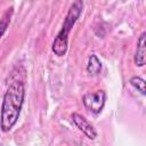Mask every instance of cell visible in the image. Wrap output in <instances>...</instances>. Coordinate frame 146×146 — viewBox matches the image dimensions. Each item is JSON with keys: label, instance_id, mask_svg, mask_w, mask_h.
I'll return each instance as SVG.
<instances>
[{"label": "cell", "instance_id": "52a82bcc", "mask_svg": "<svg viewBox=\"0 0 146 146\" xmlns=\"http://www.w3.org/2000/svg\"><path fill=\"white\" fill-rule=\"evenodd\" d=\"M11 15H13V8L10 7L9 9H7L5 11V14L2 15V17L0 18V39L2 38V35L5 34V32L7 31V29L9 26Z\"/></svg>", "mask_w": 146, "mask_h": 146}, {"label": "cell", "instance_id": "8992f818", "mask_svg": "<svg viewBox=\"0 0 146 146\" xmlns=\"http://www.w3.org/2000/svg\"><path fill=\"white\" fill-rule=\"evenodd\" d=\"M102 71V62L98 59V57L92 54L89 56L88 64H87V72L90 75H98Z\"/></svg>", "mask_w": 146, "mask_h": 146}, {"label": "cell", "instance_id": "7a4b0ae2", "mask_svg": "<svg viewBox=\"0 0 146 146\" xmlns=\"http://www.w3.org/2000/svg\"><path fill=\"white\" fill-rule=\"evenodd\" d=\"M82 10H83V1L81 0H76L70 6L68 11L64 19V24L60 31L57 33L51 46V50L55 55L62 57L66 54L68 47V34L72 27L74 26V24L76 23V21L79 19Z\"/></svg>", "mask_w": 146, "mask_h": 146}, {"label": "cell", "instance_id": "277c9868", "mask_svg": "<svg viewBox=\"0 0 146 146\" xmlns=\"http://www.w3.org/2000/svg\"><path fill=\"white\" fill-rule=\"evenodd\" d=\"M71 117H72V121L74 122V124L76 125V128H78L79 130H81V131L86 135V137H88V138L91 139V140H94V139L97 137V131H96L95 128L87 121V119H86L84 116H82V115L79 114V113H73V114L71 115Z\"/></svg>", "mask_w": 146, "mask_h": 146}, {"label": "cell", "instance_id": "ba28073f", "mask_svg": "<svg viewBox=\"0 0 146 146\" xmlns=\"http://www.w3.org/2000/svg\"><path fill=\"white\" fill-rule=\"evenodd\" d=\"M129 82H130V84L135 88V89H137L141 95H146V89H145V80L143 79V78H140V76H132L130 80H129Z\"/></svg>", "mask_w": 146, "mask_h": 146}, {"label": "cell", "instance_id": "6da1fadb", "mask_svg": "<svg viewBox=\"0 0 146 146\" xmlns=\"http://www.w3.org/2000/svg\"><path fill=\"white\" fill-rule=\"evenodd\" d=\"M25 97V86L22 81H13L3 95L0 115V129L8 132L16 124Z\"/></svg>", "mask_w": 146, "mask_h": 146}, {"label": "cell", "instance_id": "5b68a950", "mask_svg": "<svg viewBox=\"0 0 146 146\" xmlns=\"http://www.w3.org/2000/svg\"><path fill=\"white\" fill-rule=\"evenodd\" d=\"M145 38H146V33L143 32L138 39V42H137V49H136V52H135V57H133V60H135V64L139 67L144 66L145 65V55H146V42H145Z\"/></svg>", "mask_w": 146, "mask_h": 146}, {"label": "cell", "instance_id": "3957f363", "mask_svg": "<svg viewBox=\"0 0 146 146\" xmlns=\"http://www.w3.org/2000/svg\"><path fill=\"white\" fill-rule=\"evenodd\" d=\"M106 102V94L104 90H97L95 92H88L82 97V103L84 107L94 113V114H99Z\"/></svg>", "mask_w": 146, "mask_h": 146}]
</instances>
